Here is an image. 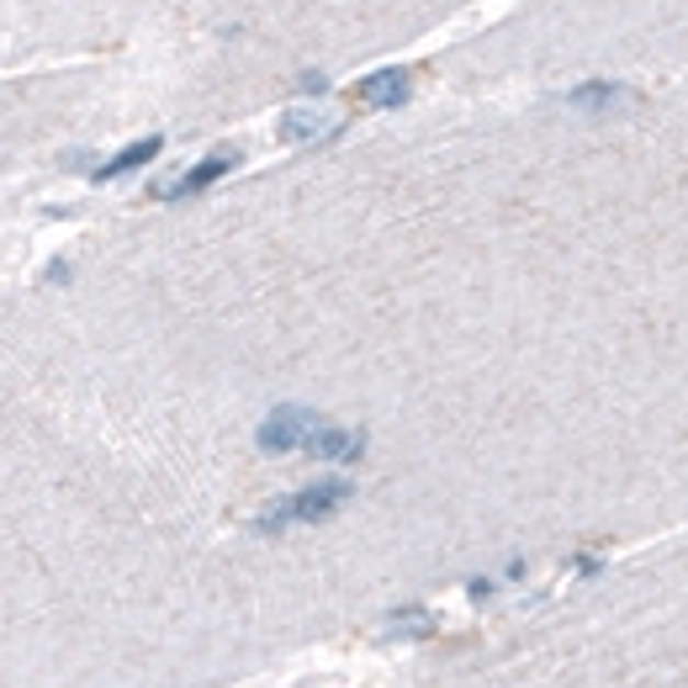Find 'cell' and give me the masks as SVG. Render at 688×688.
<instances>
[{"label": "cell", "instance_id": "obj_8", "mask_svg": "<svg viewBox=\"0 0 688 688\" xmlns=\"http://www.w3.org/2000/svg\"><path fill=\"white\" fill-rule=\"evenodd\" d=\"M572 106H588V112H604V106H620V101H630L625 86H609V80H588V86H577L567 95Z\"/></svg>", "mask_w": 688, "mask_h": 688}, {"label": "cell", "instance_id": "obj_7", "mask_svg": "<svg viewBox=\"0 0 688 688\" xmlns=\"http://www.w3.org/2000/svg\"><path fill=\"white\" fill-rule=\"evenodd\" d=\"M165 149V138L159 133H149V138H138V144H127L122 154H112L106 165H95V180H117V176H127V170H138V165H149L154 154Z\"/></svg>", "mask_w": 688, "mask_h": 688}, {"label": "cell", "instance_id": "obj_6", "mask_svg": "<svg viewBox=\"0 0 688 688\" xmlns=\"http://www.w3.org/2000/svg\"><path fill=\"white\" fill-rule=\"evenodd\" d=\"M307 455H318V461H360V455H365V435H360V429H334V424H324V429L307 440Z\"/></svg>", "mask_w": 688, "mask_h": 688}, {"label": "cell", "instance_id": "obj_9", "mask_svg": "<svg viewBox=\"0 0 688 688\" xmlns=\"http://www.w3.org/2000/svg\"><path fill=\"white\" fill-rule=\"evenodd\" d=\"M429 614L424 609H408V614H397V625H392V635H429Z\"/></svg>", "mask_w": 688, "mask_h": 688}, {"label": "cell", "instance_id": "obj_5", "mask_svg": "<svg viewBox=\"0 0 688 688\" xmlns=\"http://www.w3.org/2000/svg\"><path fill=\"white\" fill-rule=\"evenodd\" d=\"M365 106H376V112H392V106H403L408 95H414V75L408 69H376V75H365L356 90Z\"/></svg>", "mask_w": 688, "mask_h": 688}, {"label": "cell", "instance_id": "obj_3", "mask_svg": "<svg viewBox=\"0 0 688 688\" xmlns=\"http://www.w3.org/2000/svg\"><path fill=\"white\" fill-rule=\"evenodd\" d=\"M234 165H239V154H234V149H217V154H207L202 165H191V170H180L176 180H165V185H154V196H159V202H180V196H202V191H207L212 180H223V176H228V170H234Z\"/></svg>", "mask_w": 688, "mask_h": 688}, {"label": "cell", "instance_id": "obj_4", "mask_svg": "<svg viewBox=\"0 0 688 688\" xmlns=\"http://www.w3.org/2000/svg\"><path fill=\"white\" fill-rule=\"evenodd\" d=\"M339 127H345V122L334 117L329 106H307V101H302V106H286V112H281V127H275V133H281V144H329Z\"/></svg>", "mask_w": 688, "mask_h": 688}, {"label": "cell", "instance_id": "obj_1", "mask_svg": "<svg viewBox=\"0 0 688 688\" xmlns=\"http://www.w3.org/2000/svg\"><path fill=\"white\" fill-rule=\"evenodd\" d=\"M350 482H313V487H297V493H286L281 504H270L260 519H255V530L260 535H275V530H292V525H318V519H329L350 504Z\"/></svg>", "mask_w": 688, "mask_h": 688}, {"label": "cell", "instance_id": "obj_2", "mask_svg": "<svg viewBox=\"0 0 688 688\" xmlns=\"http://www.w3.org/2000/svg\"><path fill=\"white\" fill-rule=\"evenodd\" d=\"M324 429V419L313 414V408H302V403H281V408H270V419L255 429V440L266 455H292V450H307V440Z\"/></svg>", "mask_w": 688, "mask_h": 688}]
</instances>
